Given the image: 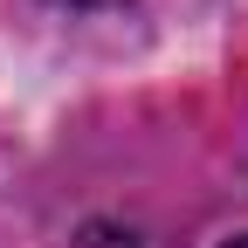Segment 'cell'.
<instances>
[{"label":"cell","instance_id":"obj_1","mask_svg":"<svg viewBox=\"0 0 248 248\" xmlns=\"http://www.w3.org/2000/svg\"><path fill=\"white\" fill-rule=\"evenodd\" d=\"M228 248H248V234H241V241H228Z\"/></svg>","mask_w":248,"mask_h":248}]
</instances>
